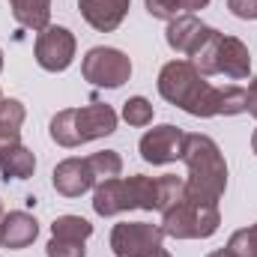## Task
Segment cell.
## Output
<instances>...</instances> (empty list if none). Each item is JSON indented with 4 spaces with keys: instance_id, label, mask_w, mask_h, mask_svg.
Wrapping results in <instances>:
<instances>
[{
    "instance_id": "33",
    "label": "cell",
    "mask_w": 257,
    "mask_h": 257,
    "mask_svg": "<svg viewBox=\"0 0 257 257\" xmlns=\"http://www.w3.org/2000/svg\"><path fill=\"white\" fill-rule=\"evenodd\" d=\"M251 150H254V156H257V128H254V135H251Z\"/></svg>"
},
{
    "instance_id": "10",
    "label": "cell",
    "mask_w": 257,
    "mask_h": 257,
    "mask_svg": "<svg viewBox=\"0 0 257 257\" xmlns=\"http://www.w3.org/2000/svg\"><path fill=\"white\" fill-rule=\"evenodd\" d=\"M132 0H78L81 18L96 33H114L128 15Z\"/></svg>"
},
{
    "instance_id": "29",
    "label": "cell",
    "mask_w": 257,
    "mask_h": 257,
    "mask_svg": "<svg viewBox=\"0 0 257 257\" xmlns=\"http://www.w3.org/2000/svg\"><path fill=\"white\" fill-rule=\"evenodd\" d=\"M245 93H248V108H245V111L257 120V75L251 78V84H248V90H245Z\"/></svg>"
},
{
    "instance_id": "28",
    "label": "cell",
    "mask_w": 257,
    "mask_h": 257,
    "mask_svg": "<svg viewBox=\"0 0 257 257\" xmlns=\"http://www.w3.org/2000/svg\"><path fill=\"white\" fill-rule=\"evenodd\" d=\"M227 9L242 21H257V0H227Z\"/></svg>"
},
{
    "instance_id": "15",
    "label": "cell",
    "mask_w": 257,
    "mask_h": 257,
    "mask_svg": "<svg viewBox=\"0 0 257 257\" xmlns=\"http://www.w3.org/2000/svg\"><path fill=\"white\" fill-rule=\"evenodd\" d=\"M36 171V156L24 144H12L0 150V177L9 180H30Z\"/></svg>"
},
{
    "instance_id": "23",
    "label": "cell",
    "mask_w": 257,
    "mask_h": 257,
    "mask_svg": "<svg viewBox=\"0 0 257 257\" xmlns=\"http://www.w3.org/2000/svg\"><path fill=\"white\" fill-rule=\"evenodd\" d=\"M245 108H248L245 87H236V84L218 87V117H236V114H245Z\"/></svg>"
},
{
    "instance_id": "11",
    "label": "cell",
    "mask_w": 257,
    "mask_h": 257,
    "mask_svg": "<svg viewBox=\"0 0 257 257\" xmlns=\"http://www.w3.org/2000/svg\"><path fill=\"white\" fill-rule=\"evenodd\" d=\"M36 236H39V221L30 212H24V209L3 212V218H0V248L18 251V248L33 245Z\"/></svg>"
},
{
    "instance_id": "3",
    "label": "cell",
    "mask_w": 257,
    "mask_h": 257,
    "mask_svg": "<svg viewBox=\"0 0 257 257\" xmlns=\"http://www.w3.org/2000/svg\"><path fill=\"white\" fill-rule=\"evenodd\" d=\"M117 111L108 105V102H99L93 99L90 105L84 108H63L51 117V141L57 147L66 150H75L81 144H90V141H99V138H108L117 132Z\"/></svg>"
},
{
    "instance_id": "30",
    "label": "cell",
    "mask_w": 257,
    "mask_h": 257,
    "mask_svg": "<svg viewBox=\"0 0 257 257\" xmlns=\"http://www.w3.org/2000/svg\"><path fill=\"white\" fill-rule=\"evenodd\" d=\"M180 6H183V12H200V9H206L209 6V0H180Z\"/></svg>"
},
{
    "instance_id": "27",
    "label": "cell",
    "mask_w": 257,
    "mask_h": 257,
    "mask_svg": "<svg viewBox=\"0 0 257 257\" xmlns=\"http://www.w3.org/2000/svg\"><path fill=\"white\" fill-rule=\"evenodd\" d=\"M144 6H147V12H150L153 18H159V21H174L177 15H183L180 0H144Z\"/></svg>"
},
{
    "instance_id": "34",
    "label": "cell",
    "mask_w": 257,
    "mask_h": 257,
    "mask_svg": "<svg viewBox=\"0 0 257 257\" xmlns=\"http://www.w3.org/2000/svg\"><path fill=\"white\" fill-rule=\"evenodd\" d=\"M0 72H3V48H0Z\"/></svg>"
},
{
    "instance_id": "19",
    "label": "cell",
    "mask_w": 257,
    "mask_h": 257,
    "mask_svg": "<svg viewBox=\"0 0 257 257\" xmlns=\"http://www.w3.org/2000/svg\"><path fill=\"white\" fill-rule=\"evenodd\" d=\"M186 197V180L177 174H162L156 177V209L168 212L171 206H177Z\"/></svg>"
},
{
    "instance_id": "5",
    "label": "cell",
    "mask_w": 257,
    "mask_h": 257,
    "mask_svg": "<svg viewBox=\"0 0 257 257\" xmlns=\"http://www.w3.org/2000/svg\"><path fill=\"white\" fill-rule=\"evenodd\" d=\"M81 75L84 81H90L93 87H105V90H120L132 78V60L126 51L120 48H108V45H96L84 54L81 60Z\"/></svg>"
},
{
    "instance_id": "12",
    "label": "cell",
    "mask_w": 257,
    "mask_h": 257,
    "mask_svg": "<svg viewBox=\"0 0 257 257\" xmlns=\"http://www.w3.org/2000/svg\"><path fill=\"white\" fill-rule=\"evenodd\" d=\"M206 30H209V27H206L197 15H192V12H183V15H177L174 21H168V30H165L168 48H171V51H177V54L192 57L194 51H197V45L203 42Z\"/></svg>"
},
{
    "instance_id": "13",
    "label": "cell",
    "mask_w": 257,
    "mask_h": 257,
    "mask_svg": "<svg viewBox=\"0 0 257 257\" xmlns=\"http://www.w3.org/2000/svg\"><path fill=\"white\" fill-rule=\"evenodd\" d=\"M93 209L96 215L102 218H111V215H120L132 209V200H128V189L123 177H114V180H105L93 189Z\"/></svg>"
},
{
    "instance_id": "4",
    "label": "cell",
    "mask_w": 257,
    "mask_h": 257,
    "mask_svg": "<svg viewBox=\"0 0 257 257\" xmlns=\"http://www.w3.org/2000/svg\"><path fill=\"white\" fill-rule=\"evenodd\" d=\"M218 224H221L218 203L194 200L189 194L177 206L162 212V230L165 236H174V239H209L218 230Z\"/></svg>"
},
{
    "instance_id": "35",
    "label": "cell",
    "mask_w": 257,
    "mask_h": 257,
    "mask_svg": "<svg viewBox=\"0 0 257 257\" xmlns=\"http://www.w3.org/2000/svg\"><path fill=\"white\" fill-rule=\"evenodd\" d=\"M0 218H3V200H0Z\"/></svg>"
},
{
    "instance_id": "36",
    "label": "cell",
    "mask_w": 257,
    "mask_h": 257,
    "mask_svg": "<svg viewBox=\"0 0 257 257\" xmlns=\"http://www.w3.org/2000/svg\"><path fill=\"white\" fill-rule=\"evenodd\" d=\"M0 99H3V93H0Z\"/></svg>"
},
{
    "instance_id": "22",
    "label": "cell",
    "mask_w": 257,
    "mask_h": 257,
    "mask_svg": "<svg viewBox=\"0 0 257 257\" xmlns=\"http://www.w3.org/2000/svg\"><path fill=\"white\" fill-rule=\"evenodd\" d=\"M51 236H63V239H81L87 242L93 236V224L81 215H57L51 221Z\"/></svg>"
},
{
    "instance_id": "31",
    "label": "cell",
    "mask_w": 257,
    "mask_h": 257,
    "mask_svg": "<svg viewBox=\"0 0 257 257\" xmlns=\"http://www.w3.org/2000/svg\"><path fill=\"white\" fill-rule=\"evenodd\" d=\"M144 257H171V251H168V248H162V245H159V248H153V251H150V254H144Z\"/></svg>"
},
{
    "instance_id": "24",
    "label": "cell",
    "mask_w": 257,
    "mask_h": 257,
    "mask_svg": "<svg viewBox=\"0 0 257 257\" xmlns=\"http://www.w3.org/2000/svg\"><path fill=\"white\" fill-rule=\"evenodd\" d=\"M153 102L147 96H132L123 102V120H126L132 128H144L153 123Z\"/></svg>"
},
{
    "instance_id": "17",
    "label": "cell",
    "mask_w": 257,
    "mask_h": 257,
    "mask_svg": "<svg viewBox=\"0 0 257 257\" xmlns=\"http://www.w3.org/2000/svg\"><path fill=\"white\" fill-rule=\"evenodd\" d=\"M27 120V111L18 99H0V150L21 144V126Z\"/></svg>"
},
{
    "instance_id": "18",
    "label": "cell",
    "mask_w": 257,
    "mask_h": 257,
    "mask_svg": "<svg viewBox=\"0 0 257 257\" xmlns=\"http://www.w3.org/2000/svg\"><path fill=\"white\" fill-rule=\"evenodd\" d=\"M221 42H224V33L215 30V27H209L206 36H203V42L197 45V51L189 57V63H192L203 78L218 75V51H221Z\"/></svg>"
},
{
    "instance_id": "14",
    "label": "cell",
    "mask_w": 257,
    "mask_h": 257,
    "mask_svg": "<svg viewBox=\"0 0 257 257\" xmlns=\"http://www.w3.org/2000/svg\"><path fill=\"white\" fill-rule=\"evenodd\" d=\"M218 75H227L230 81H245L251 75V51L242 39L224 36L218 51Z\"/></svg>"
},
{
    "instance_id": "1",
    "label": "cell",
    "mask_w": 257,
    "mask_h": 257,
    "mask_svg": "<svg viewBox=\"0 0 257 257\" xmlns=\"http://www.w3.org/2000/svg\"><path fill=\"white\" fill-rule=\"evenodd\" d=\"M159 96L192 117H218V87H212L189 60H171L159 72Z\"/></svg>"
},
{
    "instance_id": "7",
    "label": "cell",
    "mask_w": 257,
    "mask_h": 257,
    "mask_svg": "<svg viewBox=\"0 0 257 257\" xmlns=\"http://www.w3.org/2000/svg\"><path fill=\"white\" fill-rule=\"evenodd\" d=\"M162 242H165L162 224H150V221H120L111 230L114 257H144Z\"/></svg>"
},
{
    "instance_id": "25",
    "label": "cell",
    "mask_w": 257,
    "mask_h": 257,
    "mask_svg": "<svg viewBox=\"0 0 257 257\" xmlns=\"http://www.w3.org/2000/svg\"><path fill=\"white\" fill-rule=\"evenodd\" d=\"M227 251L233 257H257V224L236 230L227 239Z\"/></svg>"
},
{
    "instance_id": "9",
    "label": "cell",
    "mask_w": 257,
    "mask_h": 257,
    "mask_svg": "<svg viewBox=\"0 0 257 257\" xmlns=\"http://www.w3.org/2000/svg\"><path fill=\"white\" fill-rule=\"evenodd\" d=\"M51 186H54V192L63 194V197H81V194H87L90 189H96V177H93L87 159L69 156V159H63L54 168Z\"/></svg>"
},
{
    "instance_id": "2",
    "label": "cell",
    "mask_w": 257,
    "mask_h": 257,
    "mask_svg": "<svg viewBox=\"0 0 257 257\" xmlns=\"http://www.w3.org/2000/svg\"><path fill=\"white\" fill-rule=\"evenodd\" d=\"M183 162L189 168L186 194L194 200L218 203L224 197V189H227V162L221 156V147L209 135H200V132L186 135Z\"/></svg>"
},
{
    "instance_id": "26",
    "label": "cell",
    "mask_w": 257,
    "mask_h": 257,
    "mask_svg": "<svg viewBox=\"0 0 257 257\" xmlns=\"http://www.w3.org/2000/svg\"><path fill=\"white\" fill-rule=\"evenodd\" d=\"M48 257H87V242L81 239H63V236H51L45 245Z\"/></svg>"
},
{
    "instance_id": "16",
    "label": "cell",
    "mask_w": 257,
    "mask_h": 257,
    "mask_svg": "<svg viewBox=\"0 0 257 257\" xmlns=\"http://www.w3.org/2000/svg\"><path fill=\"white\" fill-rule=\"evenodd\" d=\"M9 6H12V18L33 33L51 24V0H9Z\"/></svg>"
},
{
    "instance_id": "20",
    "label": "cell",
    "mask_w": 257,
    "mask_h": 257,
    "mask_svg": "<svg viewBox=\"0 0 257 257\" xmlns=\"http://www.w3.org/2000/svg\"><path fill=\"white\" fill-rule=\"evenodd\" d=\"M126 189L132 209H147V212L156 209V180L153 177H144V174L126 177Z\"/></svg>"
},
{
    "instance_id": "21",
    "label": "cell",
    "mask_w": 257,
    "mask_h": 257,
    "mask_svg": "<svg viewBox=\"0 0 257 257\" xmlns=\"http://www.w3.org/2000/svg\"><path fill=\"white\" fill-rule=\"evenodd\" d=\"M87 162H90V171H93V177H96V186L123 174V159H120L117 150H99V153L87 156Z\"/></svg>"
},
{
    "instance_id": "32",
    "label": "cell",
    "mask_w": 257,
    "mask_h": 257,
    "mask_svg": "<svg viewBox=\"0 0 257 257\" xmlns=\"http://www.w3.org/2000/svg\"><path fill=\"white\" fill-rule=\"evenodd\" d=\"M206 257H233L227 248H218V251H212V254H206Z\"/></svg>"
},
{
    "instance_id": "6",
    "label": "cell",
    "mask_w": 257,
    "mask_h": 257,
    "mask_svg": "<svg viewBox=\"0 0 257 257\" xmlns=\"http://www.w3.org/2000/svg\"><path fill=\"white\" fill-rule=\"evenodd\" d=\"M75 51H78V42L69 27L48 24L45 30L36 33L33 57H36L39 69H45V72H66L75 60Z\"/></svg>"
},
{
    "instance_id": "8",
    "label": "cell",
    "mask_w": 257,
    "mask_h": 257,
    "mask_svg": "<svg viewBox=\"0 0 257 257\" xmlns=\"http://www.w3.org/2000/svg\"><path fill=\"white\" fill-rule=\"evenodd\" d=\"M183 150H186V132L174 123L147 128L138 141V153L147 165H171L183 159Z\"/></svg>"
}]
</instances>
